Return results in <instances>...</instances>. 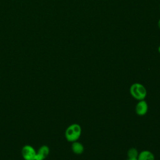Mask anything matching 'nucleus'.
I'll return each mask as SVG.
<instances>
[{"instance_id":"6","label":"nucleus","mask_w":160,"mask_h":160,"mask_svg":"<svg viewBox=\"0 0 160 160\" xmlns=\"http://www.w3.org/2000/svg\"><path fill=\"white\" fill-rule=\"evenodd\" d=\"M138 160H154V156L151 151L144 150L139 153Z\"/></svg>"},{"instance_id":"4","label":"nucleus","mask_w":160,"mask_h":160,"mask_svg":"<svg viewBox=\"0 0 160 160\" xmlns=\"http://www.w3.org/2000/svg\"><path fill=\"white\" fill-rule=\"evenodd\" d=\"M49 148L46 145L41 146L36 151L35 160H44L49 154Z\"/></svg>"},{"instance_id":"12","label":"nucleus","mask_w":160,"mask_h":160,"mask_svg":"<svg viewBox=\"0 0 160 160\" xmlns=\"http://www.w3.org/2000/svg\"><path fill=\"white\" fill-rule=\"evenodd\" d=\"M159 9H160V8H159Z\"/></svg>"},{"instance_id":"10","label":"nucleus","mask_w":160,"mask_h":160,"mask_svg":"<svg viewBox=\"0 0 160 160\" xmlns=\"http://www.w3.org/2000/svg\"><path fill=\"white\" fill-rule=\"evenodd\" d=\"M158 26L159 28L160 29V19H159V20L158 21Z\"/></svg>"},{"instance_id":"8","label":"nucleus","mask_w":160,"mask_h":160,"mask_svg":"<svg viewBox=\"0 0 160 160\" xmlns=\"http://www.w3.org/2000/svg\"><path fill=\"white\" fill-rule=\"evenodd\" d=\"M138 151L134 148H130L127 153L128 158H138Z\"/></svg>"},{"instance_id":"5","label":"nucleus","mask_w":160,"mask_h":160,"mask_svg":"<svg viewBox=\"0 0 160 160\" xmlns=\"http://www.w3.org/2000/svg\"><path fill=\"white\" fill-rule=\"evenodd\" d=\"M136 112L139 116L145 115L148 110V105L146 101L144 100L139 101L138 104L136 106Z\"/></svg>"},{"instance_id":"9","label":"nucleus","mask_w":160,"mask_h":160,"mask_svg":"<svg viewBox=\"0 0 160 160\" xmlns=\"http://www.w3.org/2000/svg\"><path fill=\"white\" fill-rule=\"evenodd\" d=\"M128 160H138V158H128Z\"/></svg>"},{"instance_id":"3","label":"nucleus","mask_w":160,"mask_h":160,"mask_svg":"<svg viewBox=\"0 0 160 160\" xmlns=\"http://www.w3.org/2000/svg\"><path fill=\"white\" fill-rule=\"evenodd\" d=\"M36 151L31 145H25L21 149V154L24 160H35Z\"/></svg>"},{"instance_id":"1","label":"nucleus","mask_w":160,"mask_h":160,"mask_svg":"<svg viewBox=\"0 0 160 160\" xmlns=\"http://www.w3.org/2000/svg\"><path fill=\"white\" fill-rule=\"evenodd\" d=\"M81 134V128L78 124L74 123L69 126L65 131V138L69 142L78 141Z\"/></svg>"},{"instance_id":"7","label":"nucleus","mask_w":160,"mask_h":160,"mask_svg":"<svg viewBox=\"0 0 160 160\" xmlns=\"http://www.w3.org/2000/svg\"><path fill=\"white\" fill-rule=\"evenodd\" d=\"M71 149L72 152L76 154H81L84 152V146L79 142L76 141L72 142L71 145Z\"/></svg>"},{"instance_id":"2","label":"nucleus","mask_w":160,"mask_h":160,"mask_svg":"<svg viewBox=\"0 0 160 160\" xmlns=\"http://www.w3.org/2000/svg\"><path fill=\"white\" fill-rule=\"evenodd\" d=\"M129 91L132 98L138 101L144 100L147 95V91L145 87L138 82L132 84L130 87Z\"/></svg>"},{"instance_id":"11","label":"nucleus","mask_w":160,"mask_h":160,"mask_svg":"<svg viewBox=\"0 0 160 160\" xmlns=\"http://www.w3.org/2000/svg\"><path fill=\"white\" fill-rule=\"evenodd\" d=\"M158 51H159V52L160 53V45H159V48H158Z\"/></svg>"}]
</instances>
